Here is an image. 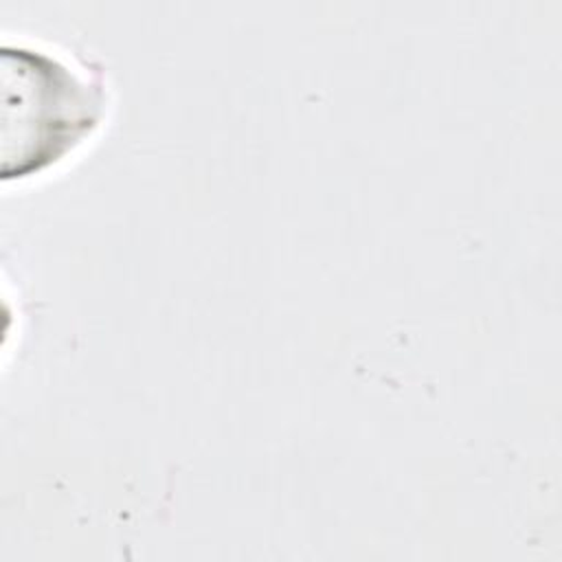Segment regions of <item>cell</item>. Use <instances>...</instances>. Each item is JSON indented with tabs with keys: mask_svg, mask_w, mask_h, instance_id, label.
<instances>
[{
	"mask_svg": "<svg viewBox=\"0 0 562 562\" xmlns=\"http://www.w3.org/2000/svg\"><path fill=\"white\" fill-rule=\"evenodd\" d=\"M4 53L18 61V70L7 68L18 77L15 88L7 86V92H15L7 94V112L15 110V116H4L7 130L18 127L4 136V147L18 143V149L4 158V167L18 160L7 178H26L64 160L101 125L105 86L90 66L50 48L18 44L15 53L7 46Z\"/></svg>",
	"mask_w": 562,
	"mask_h": 562,
	"instance_id": "1",
	"label": "cell"
}]
</instances>
